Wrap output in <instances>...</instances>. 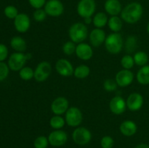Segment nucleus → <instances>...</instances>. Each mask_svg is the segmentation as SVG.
I'll use <instances>...</instances> for the list:
<instances>
[{
	"instance_id": "28",
	"label": "nucleus",
	"mask_w": 149,
	"mask_h": 148,
	"mask_svg": "<svg viewBox=\"0 0 149 148\" xmlns=\"http://www.w3.org/2000/svg\"><path fill=\"white\" fill-rule=\"evenodd\" d=\"M133 59L135 65L141 67L147 65L148 62V55L143 51H138V52H135L133 56Z\"/></svg>"
},
{
	"instance_id": "40",
	"label": "nucleus",
	"mask_w": 149,
	"mask_h": 148,
	"mask_svg": "<svg viewBox=\"0 0 149 148\" xmlns=\"http://www.w3.org/2000/svg\"><path fill=\"white\" fill-rule=\"evenodd\" d=\"M84 24L85 25H90V23L93 22V18H92V17H86V18H84Z\"/></svg>"
},
{
	"instance_id": "25",
	"label": "nucleus",
	"mask_w": 149,
	"mask_h": 148,
	"mask_svg": "<svg viewBox=\"0 0 149 148\" xmlns=\"http://www.w3.org/2000/svg\"><path fill=\"white\" fill-rule=\"evenodd\" d=\"M90 73V68L86 65H80L74 68V75L79 79H84L89 76Z\"/></svg>"
},
{
	"instance_id": "32",
	"label": "nucleus",
	"mask_w": 149,
	"mask_h": 148,
	"mask_svg": "<svg viewBox=\"0 0 149 148\" xmlns=\"http://www.w3.org/2000/svg\"><path fill=\"white\" fill-rule=\"evenodd\" d=\"M77 45L72 41H68L63 44L62 47L63 52L66 55H71L75 53Z\"/></svg>"
},
{
	"instance_id": "35",
	"label": "nucleus",
	"mask_w": 149,
	"mask_h": 148,
	"mask_svg": "<svg viewBox=\"0 0 149 148\" xmlns=\"http://www.w3.org/2000/svg\"><path fill=\"white\" fill-rule=\"evenodd\" d=\"M114 145V140L111 136H103L100 139V146L101 148H112Z\"/></svg>"
},
{
	"instance_id": "23",
	"label": "nucleus",
	"mask_w": 149,
	"mask_h": 148,
	"mask_svg": "<svg viewBox=\"0 0 149 148\" xmlns=\"http://www.w3.org/2000/svg\"><path fill=\"white\" fill-rule=\"evenodd\" d=\"M123 20L119 16H111L108 20V26L113 33H119L123 26Z\"/></svg>"
},
{
	"instance_id": "33",
	"label": "nucleus",
	"mask_w": 149,
	"mask_h": 148,
	"mask_svg": "<svg viewBox=\"0 0 149 148\" xmlns=\"http://www.w3.org/2000/svg\"><path fill=\"white\" fill-rule=\"evenodd\" d=\"M4 13L6 17L9 19H13L14 20L17 17L18 13V10L15 6L13 5H8L4 8Z\"/></svg>"
},
{
	"instance_id": "1",
	"label": "nucleus",
	"mask_w": 149,
	"mask_h": 148,
	"mask_svg": "<svg viewBox=\"0 0 149 148\" xmlns=\"http://www.w3.org/2000/svg\"><path fill=\"white\" fill-rule=\"evenodd\" d=\"M143 14V8L138 2H131L125 6L121 12V18L128 24L138 23Z\"/></svg>"
},
{
	"instance_id": "5",
	"label": "nucleus",
	"mask_w": 149,
	"mask_h": 148,
	"mask_svg": "<svg viewBox=\"0 0 149 148\" xmlns=\"http://www.w3.org/2000/svg\"><path fill=\"white\" fill-rule=\"evenodd\" d=\"M65 120L68 126L74 128L79 127L82 123V113L77 107H70L65 113Z\"/></svg>"
},
{
	"instance_id": "13",
	"label": "nucleus",
	"mask_w": 149,
	"mask_h": 148,
	"mask_svg": "<svg viewBox=\"0 0 149 148\" xmlns=\"http://www.w3.org/2000/svg\"><path fill=\"white\" fill-rule=\"evenodd\" d=\"M69 108V102L65 97H58L51 104V111L57 115H61L66 113Z\"/></svg>"
},
{
	"instance_id": "41",
	"label": "nucleus",
	"mask_w": 149,
	"mask_h": 148,
	"mask_svg": "<svg viewBox=\"0 0 149 148\" xmlns=\"http://www.w3.org/2000/svg\"><path fill=\"white\" fill-rule=\"evenodd\" d=\"M133 148H149V147L148 145H146V144H139Z\"/></svg>"
},
{
	"instance_id": "7",
	"label": "nucleus",
	"mask_w": 149,
	"mask_h": 148,
	"mask_svg": "<svg viewBox=\"0 0 149 148\" xmlns=\"http://www.w3.org/2000/svg\"><path fill=\"white\" fill-rule=\"evenodd\" d=\"M72 139L74 143L78 145L84 146L91 141L93 135L91 131L85 127H77L73 131Z\"/></svg>"
},
{
	"instance_id": "22",
	"label": "nucleus",
	"mask_w": 149,
	"mask_h": 148,
	"mask_svg": "<svg viewBox=\"0 0 149 148\" xmlns=\"http://www.w3.org/2000/svg\"><path fill=\"white\" fill-rule=\"evenodd\" d=\"M136 79L140 84H149V65L141 67L136 74Z\"/></svg>"
},
{
	"instance_id": "19",
	"label": "nucleus",
	"mask_w": 149,
	"mask_h": 148,
	"mask_svg": "<svg viewBox=\"0 0 149 148\" xmlns=\"http://www.w3.org/2000/svg\"><path fill=\"white\" fill-rule=\"evenodd\" d=\"M104 9L109 15L118 16L122 12V6L119 0H106L104 4Z\"/></svg>"
},
{
	"instance_id": "16",
	"label": "nucleus",
	"mask_w": 149,
	"mask_h": 148,
	"mask_svg": "<svg viewBox=\"0 0 149 148\" xmlns=\"http://www.w3.org/2000/svg\"><path fill=\"white\" fill-rule=\"evenodd\" d=\"M75 53L79 59L83 61H87L93 56V47L88 44L81 42L77 45Z\"/></svg>"
},
{
	"instance_id": "18",
	"label": "nucleus",
	"mask_w": 149,
	"mask_h": 148,
	"mask_svg": "<svg viewBox=\"0 0 149 148\" xmlns=\"http://www.w3.org/2000/svg\"><path fill=\"white\" fill-rule=\"evenodd\" d=\"M106 36V32L102 28H95L91 30L89 35V40L90 44L94 47H98L105 43Z\"/></svg>"
},
{
	"instance_id": "4",
	"label": "nucleus",
	"mask_w": 149,
	"mask_h": 148,
	"mask_svg": "<svg viewBox=\"0 0 149 148\" xmlns=\"http://www.w3.org/2000/svg\"><path fill=\"white\" fill-rule=\"evenodd\" d=\"M32 58L31 53L24 52H14L8 59V66L13 71H20L26 63V61Z\"/></svg>"
},
{
	"instance_id": "6",
	"label": "nucleus",
	"mask_w": 149,
	"mask_h": 148,
	"mask_svg": "<svg viewBox=\"0 0 149 148\" xmlns=\"http://www.w3.org/2000/svg\"><path fill=\"white\" fill-rule=\"evenodd\" d=\"M95 10L96 3L95 0H80L77 4V14L82 18L92 17Z\"/></svg>"
},
{
	"instance_id": "12",
	"label": "nucleus",
	"mask_w": 149,
	"mask_h": 148,
	"mask_svg": "<svg viewBox=\"0 0 149 148\" xmlns=\"http://www.w3.org/2000/svg\"><path fill=\"white\" fill-rule=\"evenodd\" d=\"M134 80V74L130 70L122 69L115 76V81L118 86L127 87L130 85Z\"/></svg>"
},
{
	"instance_id": "2",
	"label": "nucleus",
	"mask_w": 149,
	"mask_h": 148,
	"mask_svg": "<svg viewBox=\"0 0 149 148\" xmlns=\"http://www.w3.org/2000/svg\"><path fill=\"white\" fill-rule=\"evenodd\" d=\"M68 36L71 41L75 44H79L84 42L88 36V29L84 23H74L68 29Z\"/></svg>"
},
{
	"instance_id": "17",
	"label": "nucleus",
	"mask_w": 149,
	"mask_h": 148,
	"mask_svg": "<svg viewBox=\"0 0 149 148\" xmlns=\"http://www.w3.org/2000/svg\"><path fill=\"white\" fill-rule=\"evenodd\" d=\"M109 108L113 114L119 115L126 110V101L121 96H115L109 102Z\"/></svg>"
},
{
	"instance_id": "21",
	"label": "nucleus",
	"mask_w": 149,
	"mask_h": 148,
	"mask_svg": "<svg viewBox=\"0 0 149 148\" xmlns=\"http://www.w3.org/2000/svg\"><path fill=\"white\" fill-rule=\"evenodd\" d=\"M10 46L17 52H24L27 49V44L21 36H16L10 40Z\"/></svg>"
},
{
	"instance_id": "9",
	"label": "nucleus",
	"mask_w": 149,
	"mask_h": 148,
	"mask_svg": "<svg viewBox=\"0 0 149 148\" xmlns=\"http://www.w3.org/2000/svg\"><path fill=\"white\" fill-rule=\"evenodd\" d=\"M44 10L47 15L53 17H60L64 12V5L61 0H48Z\"/></svg>"
},
{
	"instance_id": "20",
	"label": "nucleus",
	"mask_w": 149,
	"mask_h": 148,
	"mask_svg": "<svg viewBox=\"0 0 149 148\" xmlns=\"http://www.w3.org/2000/svg\"><path fill=\"white\" fill-rule=\"evenodd\" d=\"M121 133L125 136H132L136 133L138 126L136 123L131 120H125L119 126Z\"/></svg>"
},
{
	"instance_id": "43",
	"label": "nucleus",
	"mask_w": 149,
	"mask_h": 148,
	"mask_svg": "<svg viewBox=\"0 0 149 148\" xmlns=\"http://www.w3.org/2000/svg\"><path fill=\"white\" fill-rule=\"evenodd\" d=\"M148 147H149V145H148Z\"/></svg>"
},
{
	"instance_id": "8",
	"label": "nucleus",
	"mask_w": 149,
	"mask_h": 148,
	"mask_svg": "<svg viewBox=\"0 0 149 148\" xmlns=\"http://www.w3.org/2000/svg\"><path fill=\"white\" fill-rule=\"evenodd\" d=\"M52 73V65L47 61H42L34 70V79L37 82L46 81Z\"/></svg>"
},
{
	"instance_id": "26",
	"label": "nucleus",
	"mask_w": 149,
	"mask_h": 148,
	"mask_svg": "<svg viewBox=\"0 0 149 148\" xmlns=\"http://www.w3.org/2000/svg\"><path fill=\"white\" fill-rule=\"evenodd\" d=\"M65 118L61 115H55L49 119V126L55 130H59L64 127L65 124Z\"/></svg>"
},
{
	"instance_id": "10",
	"label": "nucleus",
	"mask_w": 149,
	"mask_h": 148,
	"mask_svg": "<svg viewBox=\"0 0 149 148\" xmlns=\"http://www.w3.org/2000/svg\"><path fill=\"white\" fill-rule=\"evenodd\" d=\"M49 143L51 146L59 147L65 145L68 141V134L65 131L61 129L54 130L47 136Z\"/></svg>"
},
{
	"instance_id": "29",
	"label": "nucleus",
	"mask_w": 149,
	"mask_h": 148,
	"mask_svg": "<svg viewBox=\"0 0 149 148\" xmlns=\"http://www.w3.org/2000/svg\"><path fill=\"white\" fill-rule=\"evenodd\" d=\"M19 76L23 81H30L34 78V71L31 67H23L19 71Z\"/></svg>"
},
{
	"instance_id": "11",
	"label": "nucleus",
	"mask_w": 149,
	"mask_h": 148,
	"mask_svg": "<svg viewBox=\"0 0 149 148\" xmlns=\"http://www.w3.org/2000/svg\"><path fill=\"white\" fill-rule=\"evenodd\" d=\"M55 68L60 75L63 77H69L74 75V68L71 62L67 59L61 58L56 62Z\"/></svg>"
},
{
	"instance_id": "30",
	"label": "nucleus",
	"mask_w": 149,
	"mask_h": 148,
	"mask_svg": "<svg viewBox=\"0 0 149 148\" xmlns=\"http://www.w3.org/2000/svg\"><path fill=\"white\" fill-rule=\"evenodd\" d=\"M135 65V61H134L133 57L130 55H124L121 59V65L124 69L130 70L133 68Z\"/></svg>"
},
{
	"instance_id": "31",
	"label": "nucleus",
	"mask_w": 149,
	"mask_h": 148,
	"mask_svg": "<svg viewBox=\"0 0 149 148\" xmlns=\"http://www.w3.org/2000/svg\"><path fill=\"white\" fill-rule=\"evenodd\" d=\"M49 145V143L48 138L43 135L37 136L33 142L34 148H47Z\"/></svg>"
},
{
	"instance_id": "37",
	"label": "nucleus",
	"mask_w": 149,
	"mask_h": 148,
	"mask_svg": "<svg viewBox=\"0 0 149 148\" xmlns=\"http://www.w3.org/2000/svg\"><path fill=\"white\" fill-rule=\"evenodd\" d=\"M10 73L8 65L4 62H0V81H2L7 78Z\"/></svg>"
},
{
	"instance_id": "42",
	"label": "nucleus",
	"mask_w": 149,
	"mask_h": 148,
	"mask_svg": "<svg viewBox=\"0 0 149 148\" xmlns=\"http://www.w3.org/2000/svg\"><path fill=\"white\" fill-rule=\"evenodd\" d=\"M147 32L149 33V23H148V25H147Z\"/></svg>"
},
{
	"instance_id": "34",
	"label": "nucleus",
	"mask_w": 149,
	"mask_h": 148,
	"mask_svg": "<svg viewBox=\"0 0 149 148\" xmlns=\"http://www.w3.org/2000/svg\"><path fill=\"white\" fill-rule=\"evenodd\" d=\"M117 84H116V81L111 78H108L103 83V88L106 91L109 92H112V91H116L117 89Z\"/></svg>"
},
{
	"instance_id": "3",
	"label": "nucleus",
	"mask_w": 149,
	"mask_h": 148,
	"mask_svg": "<svg viewBox=\"0 0 149 148\" xmlns=\"http://www.w3.org/2000/svg\"><path fill=\"white\" fill-rule=\"evenodd\" d=\"M105 47L109 53L117 55L120 53L124 46L123 38L119 33H111L106 36Z\"/></svg>"
},
{
	"instance_id": "36",
	"label": "nucleus",
	"mask_w": 149,
	"mask_h": 148,
	"mask_svg": "<svg viewBox=\"0 0 149 148\" xmlns=\"http://www.w3.org/2000/svg\"><path fill=\"white\" fill-rule=\"evenodd\" d=\"M47 13L43 9H37L33 13V17L36 22H43L47 17Z\"/></svg>"
},
{
	"instance_id": "24",
	"label": "nucleus",
	"mask_w": 149,
	"mask_h": 148,
	"mask_svg": "<svg viewBox=\"0 0 149 148\" xmlns=\"http://www.w3.org/2000/svg\"><path fill=\"white\" fill-rule=\"evenodd\" d=\"M108 16L106 13L103 12H99L96 13L93 18V23L94 26L97 28H102L106 26L108 23Z\"/></svg>"
},
{
	"instance_id": "14",
	"label": "nucleus",
	"mask_w": 149,
	"mask_h": 148,
	"mask_svg": "<svg viewBox=\"0 0 149 148\" xmlns=\"http://www.w3.org/2000/svg\"><path fill=\"white\" fill-rule=\"evenodd\" d=\"M143 97L138 92H134L128 96L126 100L127 107L132 112L138 111L143 105Z\"/></svg>"
},
{
	"instance_id": "38",
	"label": "nucleus",
	"mask_w": 149,
	"mask_h": 148,
	"mask_svg": "<svg viewBox=\"0 0 149 148\" xmlns=\"http://www.w3.org/2000/svg\"><path fill=\"white\" fill-rule=\"evenodd\" d=\"M28 1L29 4L35 10L42 9V7H45L47 2V0H28Z\"/></svg>"
},
{
	"instance_id": "39",
	"label": "nucleus",
	"mask_w": 149,
	"mask_h": 148,
	"mask_svg": "<svg viewBox=\"0 0 149 148\" xmlns=\"http://www.w3.org/2000/svg\"><path fill=\"white\" fill-rule=\"evenodd\" d=\"M8 49L4 44H0V62L5 60L8 57Z\"/></svg>"
},
{
	"instance_id": "15",
	"label": "nucleus",
	"mask_w": 149,
	"mask_h": 148,
	"mask_svg": "<svg viewBox=\"0 0 149 148\" xmlns=\"http://www.w3.org/2000/svg\"><path fill=\"white\" fill-rule=\"evenodd\" d=\"M14 26L19 33H26L31 27V20L26 13H19L14 19Z\"/></svg>"
},
{
	"instance_id": "27",
	"label": "nucleus",
	"mask_w": 149,
	"mask_h": 148,
	"mask_svg": "<svg viewBox=\"0 0 149 148\" xmlns=\"http://www.w3.org/2000/svg\"><path fill=\"white\" fill-rule=\"evenodd\" d=\"M138 46V38L135 36H129L125 43V49L127 53L134 52Z\"/></svg>"
}]
</instances>
